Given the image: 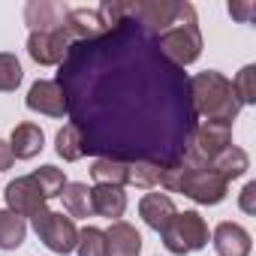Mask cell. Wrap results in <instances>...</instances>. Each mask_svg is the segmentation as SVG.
<instances>
[{
  "label": "cell",
  "instance_id": "obj_1",
  "mask_svg": "<svg viewBox=\"0 0 256 256\" xmlns=\"http://www.w3.org/2000/svg\"><path fill=\"white\" fill-rule=\"evenodd\" d=\"M187 96H190V108L196 118H202L205 124H226L232 126L241 102L235 96L232 82L217 72V70H205L187 78Z\"/></svg>",
  "mask_w": 256,
  "mask_h": 256
},
{
  "label": "cell",
  "instance_id": "obj_2",
  "mask_svg": "<svg viewBox=\"0 0 256 256\" xmlns=\"http://www.w3.org/2000/svg\"><path fill=\"white\" fill-rule=\"evenodd\" d=\"M154 46L160 52L163 60H169L172 66L184 70L190 64L199 60L202 54V30H199V18H196V6L181 0V10L175 16V22L154 36Z\"/></svg>",
  "mask_w": 256,
  "mask_h": 256
},
{
  "label": "cell",
  "instance_id": "obj_3",
  "mask_svg": "<svg viewBox=\"0 0 256 256\" xmlns=\"http://www.w3.org/2000/svg\"><path fill=\"white\" fill-rule=\"evenodd\" d=\"M160 184L169 190V193H184L187 199H193L196 205H220L229 193V184L211 172V169H196V166H187L184 160L166 166L160 172Z\"/></svg>",
  "mask_w": 256,
  "mask_h": 256
},
{
  "label": "cell",
  "instance_id": "obj_4",
  "mask_svg": "<svg viewBox=\"0 0 256 256\" xmlns=\"http://www.w3.org/2000/svg\"><path fill=\"white\" fill-rule=\"evenodd\" d=\"M232 145V126L226 124H196L193 133L187 136V145H184V154L181 160L187 166H196V169H208L211 160L226 148Z\"/></svg>",
  "mask_w": 256,
  "mask_h": 256
},
{
  "label": "cell",
  "instance_id": "obj_5",
  "mask_svg": "<svg viewBox=\"0 0 256 256\" xmlns=\"http://www.w3.org/2000/svg\"><path fill=\"white\" fill-rule=\"evenodd\" d=\"M160 235H163V244L169 253L187 256V253H196L208 244V223L202 220L199 211H178Z\"/></svg>",
  "mask_w": 256,
  "mask_h": 256
},
{
  "label": "cell",
  "instance_id": "obj_6",
  "mask_svg": "<svg viewBox=\"0 0 256 256\" xmlns=\"http://www.w3.org/2000/svg\"><path fill=\"white\" fill-rule=\"evenodd\" d=\"M34 229L40 235V241L58 253V256H66L76 250V241H78V229H76V220L72 217H64L60 211H42L34 217Z\"/></svg>",
  "mask_w": 256,
  "mask_h": 256
},
{
  "label": "cell",
  "instance_id": "obj_7",
  "mask_svg": "<svg viewBox=\"0 0 256 256\" xmlns=\"http://www.w3.org/2000/svg\"><path fill=\"white\" fill-rule=\"evenodd\" d=\"M6 208L12 211V214H18V217H36V214H42L46 211V196H42V190H40V184L34 181V175H22V178H16V181H10L6 184Z\"/></svg>",
  "mask_w": 256,
  "mask_h": 256
},
{
  "label": "cell",
  "instance_id": "obj_8",
  "mask_svg": "<svg viewBox=\"0 0 256 256\" xmlns=\"http://www.w3.org/2000/svg\"><path fill=\"white\" fill-rule=\"evenodd\" d=\"M72 42L66 40L64 28L60 30H36L28 36V54L40 64V66H58L66 60Z\"/></svg>",
  "mask_w": 256,
  "mask_h": 256
},
{
  "label": "cell",
  "instance_id": "obj_9",
  "mask_svg": "<svg viewBox=\"0 0 256 256\" xmlns=\"http://www.w3.org/2000/svg\"><path fill=\"white\" fill-rule=\"evenodd\" d=\"M24 106L30 112H40V114H48V118H64L70 108H66V90L52 82V78H40L30 84L28 96H24Z\"/></svg>",
  "mask_w": 256,
  "mask_h": 256
},
{
  "label": "cell",
  "instance_id": "obj_10",
  "mask_svg": "<svg viewBox=\"0 0 256 256\" xmlns=\"http://www.w3.org/2000/svg\"><path fill=\"white\" fill-rule=\"evenodd\" d=\"M66 12H70V6L58 4V0H30L24 6V22H28L30 34H36V30H60Z\"/></svg>",
  "mask_w": 256,
  "mask_h": 256
},
{
  "label": "cell",
  "instance_id": "obj_11",
  "mask_svg": "<svg viewBox=\"0 0 256 256\" xmlns=\"http://www.w3.org/2000/svg\"><path fill=\"white\" fill-rule=\"evenodd\" d=\"M214 250L217 256H250V232L241 226V223H232V220H223L214 226Z\"/></svg>",
  "mask_w": 256,
  "mask_h": 256
},
{
  "label": "cell",
  "instance_id": "obj_12",
  "mask_svg": "<svg viewBox=\"0 0 256 256\" xmlns=\"http://www.w3.org/2000/svg\"><path fill=\"white\" fill-rule=\"evenodd\" d=\"M142 253V235L133 223L112 220L106 229V256H139Z\"/></svg>",
  "mask_w": 256,
  "mask_h": 256
},
{
  "label": "cell",
  "instance_id": "obj_13",
  "mask_svg": "<svg viewBox=\"0 0 256 256\" xmlns=\"http://www.w3.org/2000/svg\"><path fill=\"white\" fill-rule=\"evenodd\" d=\"M175 214H178V208H175L172 196H166V193H145V196L139 199V217H142L145 226H151L154 232H163L166 223H169Z\"/></svg>",
  "mask_w": 256,
  "mask_h": 256
},
{
  "label": "cell",
  "instance_id": "obj_14",
  "mask_svg": "<svg viewBox=\"0 0 256 256\" xmlns=\"http://www.w3.org/2000/svg\"><path fill=\"white\" fill-rule=\"evenodd\" d=\"M90 208L100 217L108 220H120L126 211V193L124 187H112V184H94L90 187Z\"/></svg>",
  "mask_w": 256,
  "mask_h": 256
},
{
  "label": "cell",
  "instance_id": "obj_15",
  "mask_svg": "<svg viewBox=\"0 0 256 256\" xmlns=\"http://www.w3.org/2000/svg\"><path fill=\"white\" fill-rule=\"evenodd\" d=\"M10 148H12V157H16V160H34V157L46 148V133L40 130L36 124L24 120V124H18L16 130H12Z\"/></svg>",
  "mask_w": 256,
  "mask_h": 256
},
{
  "label": "cell",
  "instance_id": "obj_16",
  "mask_svg": "<svg viewBox=\"0 0 256 256\" xmlns=\"http://www.w3.org/2000/svg\"><path fill=\"white\" fill-rule=\"evenodd\" d=\"M211 172H217L226 184L229 181H235V178H241V175H247V169H250V157H247V151L244 148H238V145H226L214 160H211V166H208Z\"/></svg>",
  "mask_w": 256,
  "mask_h": 256
},
{
  "label": "cell",
  "instance_id": "obj_17",
  "mask_svg": "<svg viewBox=\"0 0 256 256\" xmlns=\"http://www.w3.org/2000/svg\"><path fill=\"white\" fill-rule=\"evenodd\" d=\"M54 151H58V157L60 160H66V163H76V160H82L88 151H84V136H82V130L76 124H64L60 130H58V136H54Z\"/></svg>",
  "mask_w": 256,
  "mask_h": 256
},
{
  "label": "cell",
  "instance_id": "obj_18",
  "mask_svg": "<svg viewBox=\"0 0 256 256\" xmlns=\"http://www.w3.org/2000/svg\"><path fill=\"white\" fill-rule=\"evenodd\" d=\"M24 238H28L24 217H18L10 208H4L0 211V250H16V247L24 244Z\"/></svg>",
  "mask_w": 256,
  "mask_h": 256
},
{
  "label": "cell",
  "instance_id": "obj_19",
  "mask_svg": "<svg viewBox=\"0 0 256 256\" xmlns=\"http://www.w3.org/2000/svg\"><path fill=\"white\" fill-rule=\"evenodd\" d=\"M60 199H64V211L70 217H90L94 214V208H90V187L82 184V181H66Z\"/></svg>",
  "mask_w": 256,
  "mask_h": 256
},
{
  "label": "cell",
  "instance_id": "obj_20",
  "mask_svg": "<svg viewBox=\"0 0 256 256\" xmlns=\"http://www.w3.org/2000/svg\"><path fill=\"white\" fill-rule=\"evenodd\" d=\"M160 172H163L160 163L133 160V163H126V184H133V187H139V190H151V187L160 184Z\"/></svg>",
  "mask_w": 256,
  "mask_h": 256
},
{
  "label": "cell",
  "instance_id": "obj_21",
  "mask_svg": "<svg viewBox=\"0 0 256 256\" xmlns=\"http://www.w3.org/2000/svg\"><path fill=\"white\" fill-rule=\"evenodd\" d=\"M90 178L96 184H112V187H124L126 184V163L112 160V157H96L90 166Z\"/></svg>",
  "mask_w": 256,
  "mask_h": 256
},
{
  "label": "cell",
  "instance_id": "obj_22",
  "mask_svg": "<svg viewBox=\"0 0 256 256\" xmlns=\"http://www.w3.org/2000/svg\"><path fill=\"white\" fill-rule=\"evenodd\" d=\"M24 78L22 60L12 52H0V94H12Z\"/></svg>",
  "mask_w": 256,
  "mask_h": 256
},
{
  "label": "cell",
  "instance_id": "obj_23",
  "mask_svg": "<svg viewBox=\"0 0 256 256\" xmlns=\"http://www.w3.org/2000/svg\"><path fill=\"white\" fill-rule=\"evenodd\" d=\"M30 175H34V181L40 184V190H42L46 199L60 196L64 187H66V175H64V169H58V166H40V169L30 172Z\"/></svg>",
  "mask_w": 256,
  "mask_h": 256
},
{
  "label": "cell",
  "instance_id": "obj_24",
  "mask_svg": "<svg viewBox=\"0 0 256 256\" xmlns=\"http://www.w3.org/2000/svg\"><path fill=\"white\" fill-rule=\"evenodd\" d=\"M76 253H78V256H106V232L96 229V226H84V229H78Z\"/></svg>",
  "mask_w": 256,
  "mask_h": 256
},
{
  "label": "cell",
  "instance_id": "obj_25",
  "mask_svg": "<svg viewBox=\"0 0 256 256\" xmlns=\"http://www.w3.org/2000/svg\"><path fill=\"white\" fill-rule=\"evenodd\" d=\"M232 88H235V96H238L241 106H253L256 102V66L253 64L241 66V72L235 76Z\"/></svg>",
  "mask_w": 256,
  "mask_h": 256
},
{
  "label": "cell",
  "instance_id": "obj_26",
  "mask_svg": "<svg viewBox=\"0 0 256 256\" xmlns=\"http://www.w3.org/2000/svg\"><path fill=\"white\" fill-rule=\"evenodd\" d=\"M238 208L244 214H256V181H247L244 190L238 193Z\"/></svg>",
  "mask_w": 256,
  "mask_h": 256
},
{
  "label": "cell",
  "instance_id": "obj_27",
  "mask_svg": "<svg viewBox=\"0 0 256 256\" xmlns=\"http://www.w3.org/2000/svg\"><path fill=\"white\" fill-rule=\"evenodd\" d=\"M229 16L244 22V24H250L253 16H256V4H250V0H247V4H229Z\"/></svg>",
  "mask_w": 256,
  "mask_h": 256
},
{
  "label": "cell",
  "instance_id": "obj_28",
  "mask_svg": "<svg viewBox=\"0 0 256 256\" xmlns=\"http://www.w3.org/2000/svg\"><path fill=\"white\" fill-rule=\"evenodd\" d=\"M12 163H16V157H12L10 142L0 139V172H10V169H12Z\"/></svg>",
  "mask_w": 256,
  "mask_h": 256
}]
</instances>
